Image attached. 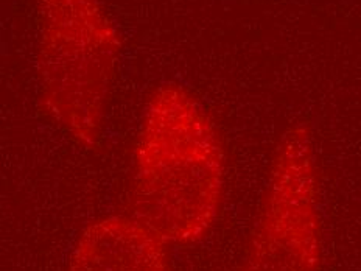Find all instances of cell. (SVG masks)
Segmentation results:
<instances>
[{"instance_id": "cell-4", "label": "cell", "mask_w": 361, "mask_h": 271, "mask_svg": "<svg viewBox=\"0 0 361 271\" xmlns=\"http://www.w3.org/2000/svg\"><path fill=\"white\" fill-rule=\"evenodd\" d=\"M64 271H171L167 243L130 215L90 223L73 246Z\"/></svg>"}, {"instance_id": "cell-2", "label": "cell", "mask_w": 361, "mask_h": 271, "mask_svg": "<svg viewBox=\"0 0 361 271\" xmlns=\"http://www.w3.org/2000/svg\"><path fill=\"white\" fill-rule=\"evenodd\" d=\"M41 103L51 122L77 142L100 144L116 40L94 0H47Z\"/></svg>"}, {"instance_id": "cell-3", "label": "cell", "mask_w": 361, "mask_h": 271, "mask_svg": "<svg viewBox=\"0 0 361 271\" xmlns=\"http://www.w3.org/2000/svg\"><path fill=\"white\" fill-rule=\"evenodd\" d=\"M310 126L285 130L240 271H321L319 175Z\"/></svg>"}, {"instance_id": "cell-1", "label": "cell", "mask_w": 361, "mask_h": 271, "mask_svg": "<svg viewBox=\"0 0 361 271\" xmlns=\"http://www.w3.org/2000/svg\"><path fill=\"white\" fill-rule=\"evenodd\" d=\"M226 148L201 102L170 83L149 95L133 152L131 215L165 243L192 245L220 214Z\"/></svg>"}]
</instances>
